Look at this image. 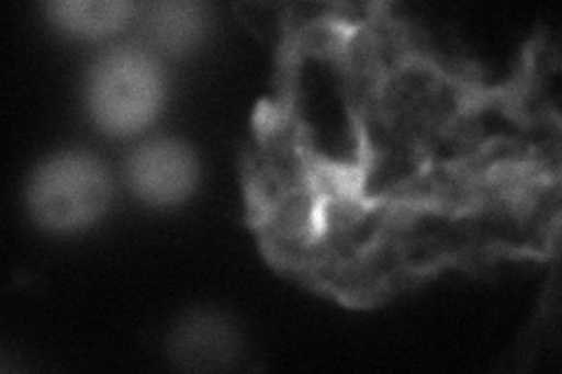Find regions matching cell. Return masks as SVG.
<instances>
[{
    "label": "cell",
    "mask_w": 562,
    "mask_h": 374,
    "mask_svg": "<svg viewBox=\"0 0 562 374\" xmlns=\"http://www.w3.org/2000/svg\"><path fill=\"white\" fill-rule=\"evenodd\" d=\"M140 45L153 55H186L198 47L209 31V12L198 3H153L138 10Z\"/></svg>",
    "instance_id": "cell-4"
},
{
    "label": "cell",
    "mask_w": 562,
    "mask_h": 374,
    "mask_svg": "<svg viewBox=\"0 0 562 374\" xmlns=\"http://www.w3.org/2000/svg\"><path fill=\"white\" fill-rule=\"evenodd\" d=\"M198 178L195 152L173 138H150L127 159L130 190L155 208L181 206L198 188Z\"/></svg>",
    "instance_id": "cell-3"
},
{
    "label": "cell",
    "mask_w": 562,
    "mask_h": 374,
    "mask_svg": "<svg viewBox=\"0 0 562 374\" xmlns=\"http://www.w3.org/2000/svg\"><path fill=\"white\" fill-rule=\"evenodd\" d=\"M140 5L136 3H103V0H76V3L45 5L47 20L61 33L82 41H99L120 33L136 22Z\"/></svg>",
    "instance_id": "cell-6"
},
{
    "label": "cell",
    "mask_w": 562,
    "mask_h": 374,
    "mask_svg": "<svg viewBox=\"0 0 562 374\" xmlns=\"http://www.w3.org/2000/svg\"><path fill=\"white\" fill-rule=\"evenodd\" d=\"M173 359L190 370L225 367L235 359L237 340L231 326L209 314L188 318L171 340Z\"/></svg>",
    "instance_id": "cell-5"
},
{
    "label": "cell",
    "mask_w": 562,
    "mask_h": 374,
    "mask_svg": "<svg viewBox=\"0 0 562 374\" xmlns=\"http://www.w3.org/2000/svg\"><path fill=\"white\" fill-rule=\"evenodd\" d=\"M167 76L160 57L144 45H115L94 61L87 78V109L111 136H136L160 115Z\"/></svg>",
    "instance_id": "cell-1"
},
{
    "label": "cell",
    "mask_w": 562,
    "mask_h": 374,
    "mask_svg": "<svg viewBox=\"0 0 562 374\" xmlns=\"http://www.w3.org/2000/svg\"><path fill=\"white\" fill-rule=\"evenodd\" d=\"M111 175L97 157L61 152L33 171L26 206L33 220L52 231H76L94 225L111 206Z\"/></svg>",
    "instance_id": "cell-2"
}]
</instances>
